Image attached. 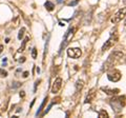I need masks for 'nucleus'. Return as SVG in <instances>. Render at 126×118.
Masks as SVG:
<instances>
[{
  "label": "nucleus",
  "mask_w": 126,
  "mask_h": 118,
  "mask_svg": "<svg viewBox=\"0 0 126 118\" xmlns=\"http://www.w3.org/2000/svg\"><path fill=\"white\" fill-rule=\"evenodd\" d=\"M122 60H124V54L122 52H119V51H116V52L111 53L108 56L107 60L103 64V68H102V71H107L108 69L112 68L113 65L118 62H121Z\"/></svg>",
  "instance_id": "f257e3e1"
},
{
  "label": "nucleus",
  "mask_w": 126,
  "mask_h": 118,
  "mask_svg": "<svg viewBox=\"0 0 126 118\" xmlns=\"http://www.w3.org/2000/svg\"><path fill=\"white\" fill-rule=\"evenodd\" d=\"M109 103L115 113H120L122 111V108L125 107V96L123 95L120 97H113L110 99Z\"/></svg>",
  "instance_id": "f03ea898"
},
{
  "label": "nucleus",
  "mask_w": 126,
  "mask_h": 118,
  "mask_svg": "<svg viewBox=\"0 0 126 118\" xmlns=\"http://www.w3.org/2000/svg\"><path fill=\"white\" fill-rule=\"evenodd\" d=\"M122 77V74L119 70L117 69H112L111 71H109L108 74H107V78L109 81L111 82H118Z\"/></svg>",
  "instance_id": "7ed1b4c3"
},
{
  "label": "nucleus",
  "mask_w": 126,
  "mask_h": 118,
  "mask_svg": "<svg viewBox=\"0 0 126 118\" xmlns=\"http://www.w3.org/2000/svg\"><path fill=\"white\" fill-rule=\"evenodd\" d=\"M74 32H75V27H72V26H70L69 29L67 30V32L65 33L64 37H63V42H62V44H61V48H60V51H59V53H61L62 49L64 48V46L69 42L70 39L73 38V36H74Z\"/></svg>",
  "instance_id": "20e7f679"
},
{
  "label": "nucleus",
  "mask_w": 126,
  "mask_h": 118,
  "mask_svg": "<svg viewBox=\"0 0 126 118\" xmlns=\"http://www.w3.org/2000/svg\"><path fill=\"white\" fill-rule=\"evenodd\" d=\"M125 13H126V9H125V7L119 10L115 14V16L111 18V22L113 23V24H116V23H119L120 21H122V19H124V17H125Z\"/></svg>",
  "instance_id": "39448f33"
},
{
  "label": "nucleus",
  "mask_w": 126,
  "mask_h": 118,
  "mask_svg": "<svg viewBox=\"0 0 126 118\" xmlns=\"http://www.w3.org/2000/svg\"><path fill=\"white\" fill-rule=\"evenodd\" d=\"M81 50L79 48H69L67 50V55L69 58H73V59H78L79 57L81 56Z\"/></svg>",
  "instance_id": "423d86ee"
},
{
  "label": "nucleus",
  "mask_w": 126,
  "mask_h": 118,
  "mask_svg": "<svg viewBox=\"0 0 126 118\" xmlns=\"http://www.w3.org/2000/svg\"><path fill=\"white\" fill-rule=\"evenodd\" d=\"M117 36L113 37V35H110V38L108 39L107 41H105V43L103 44V46H102V52H105V51H107L109 50L111 46L115 44V42L117 41Z\"/></svg>",
  "instance_id": "0eeeda50"
},
{
  "label": "nucleus",
  "mask_w": 126,
  "mask_h": 118,
  "mask_svg": "<svg viewBox=\"0 0 126 118\" xmlns=\"http://www.w3.org/2000/svg\"><path fill=\"white\" fill-rule=\"evenodd\" d=\"M61 86H62V78L58 77L57 79L54 81V83L52 85V91L50 92H52L53 94H57L59 91H60Z\"/></svg>",
  "instance_id": "6e6552de"
},
{
  "label": "nucleus",
  "mask_w": 126,
  "mask_h": 118,
  "mask_svg": "<svg viewBox=\"0 0 126 118\" xmlns=\"http://www.w3.org/2000/svg\"><path fill=\"white\" fill-rule=\"evenodd\" d=\"M96 97V89H92L90 91L88 92L87 96L85 97V100H84V103H90Z\"/></svg>",
  "instance_id": "1a4fd4ad"
},
{
  "label": "nucleus",
  "mask_w": 126,
  "mask_h": 118,
  "mask_svg": "<svg viewBox=\"0 0 126 118\" xmlns=\"http://www.w3.org/2000/svg\"><path fill=\"white\" fill-rule=\"evenodd\" d=\"M101 90H102V91H103L104 93L107 94V95H110V96H115V95H117V94H119V92H120L119 89H109L108 86L102 88Z\"/></svg>",
  "instance_id": "9d476101"
},
{
  "label": "nucleus",
  "mask_w": 126,
  "mask_h": 118,
  "mask_svg": "<svg viewBox=\"0 0 126 118\" xmlns=\"http://www.w3.org/2000/svg\"><path fill=\"white\" fill-rule=\"evenodd\" d=\"M30 40V37L29 36H26L25 38H24V40L22 41V44H21V46L19 48V50H18V53H21V52H23V51L25 50V45H26V42Z\"/></svg>",
  "instance_id": "9b49d317"
},
{
  "label": "nucleus",
  "mask_w": 126,
  "mask_h": 118,
  "mask_svg": "<svg viewBox=\"0 0 126 118\" xmlns=\"http://www.w3.org/2000/svg\"><path fill=\"white\" fill-rule=\"evenodd\" d=\"M44 6H45V9L48 11V12H52L55 9V4H54L53 2H50V1H46L44 3Z\"/></svg>",
  "instance_id": "f8f14e48"
},
{
  "label": "nucleus",
  "mask_w": 126,
  "mask_h": 118,
  "mask_svg": "<svg viewBox=\"0 0 126 118\" xmlns=\"http://www.w3.org/2000/svg\"><path fill=\"white\" fill-rule=\"evenodd\" d=\"M83 86H84V82L82 81V80H77L76 82V92H80L82 89H83Z\"/></svg>",
  "instance_id": "ddd939ff"
},
{
  "label": "nucleus",
  "mask_w": 126,
  "mask_h": 118,
  "mask_svg": "<svg viewBox=\"0 0 126 118\" xmlns=\"http://www.w3.org/2000/svg\"><path fill=\"white\" fill-rule=\"evenodd\" d=\"M46 102H47V97H45L44 99H43L42 103H41V105H40V108L38 109V111H37V113H36V116H39V115H40V114H41V112H42L43 108H44V105L46 104Z\"/></svg>",
  "instance_id": "4468645a"
},
{
  "label": "nucleus",
  "mask_w": 126,
  "mask_h": 118,
  "mask_svg": "<svg viewBox=\"0 0 126 118\" xmlns=\"http://www.w3.org/2000/svg\"><path fill=\"white\" fill-rule=\"evenodd\" d=\"M99 117L100 118H108V114L105 110H101V111L99 112Z\"/></svg>",
  "instance_id": "2eb2a0df"
},
{
  "label": "nucleus",
  "mask_w": 126,
  "mask_h": 118,
  "mask_svg": "<svg viewBox=\"0 0 126 118\" xmlns=\"http://www.w3.org/2000/svg\"><path fill=\"white\" fill-rule=\"evenodd\" d=\"M24 33H25V27H21V30L19 31V34H18V39L19 40H21L24 36Z\"/></svg>",
  "instance_id": "dca6fc26"
},
{
  "label": "nucleus",
  "mask_w": 126,
  "mask_h": 118,
  "mask_svg": "<svg viewBox=\"0 0 126 118\" xmlns=\"http://www.w3.org/2000/svg\"><path fill=\"white\" fill-rule=\"evenodd\" d=\"M56 102H57V101H56ZM56 102H55V101H53V102H52V103H50V104L48 105V107H47V109L45 110V111H44V112H43V114H42V115H43V116H44V115H45V114H47V113H48V112H49V110H50V108H52V107H53V105H54L55 103H56Z\"/></svg>",
  "instance_id": "f3484780"
},
{
  "label": "nucleus",
  "mask_w": 126,
  "mask_h": 118,
  "mask_svg": "<svg viewBox=\"0 0 126 118\" xmlns=\"http://www.w3.org/2000/svg\"><path fill=\"white\" fill-rule=\"evenodd\" d=\"M32 57H33L34 59L37 58V49L34 48L33 50H32Z\"/></svg>",
  "instance_id": "a211bd4d"
},
{
  "label": "nucleus",
  "mask_w": 126,
  "mask_h": 118,
  "mask_svg": "<svg viewBox=\"0 0 126 118\" xmlns=\"http://www.w3.org/2000/svg\"><path fill=\"white\" fill-rule=\"evenodd\" d=\"M0 76L1 77H6L7 76V72L5 70H3V69H0Z\"/></svg>",
  "instance_id": "6ab92c4d"
},
{
  "label": "nucleus",
  "mask_w": 126,
  "mask_h": 118,
  "mask_svg": "<svg viewBox=\"0 0 126 118\" xmlns=\"http://www.w3.org/2000/svg\"><path fill=\"white\" fill-rule=\"evenodd\" d=\"M40 79H39V80H37L36 82H35V85H34V93H36V91H37V86L39 85V83H40Z\"/></svg>",
  "instance_id": "aec40b11"
},
{
  "label": "nucleus",
  "mask_w": 126,
  "mask_h": 118,
  "mask_svg": "<svg viewBox=\"0 0 126 118\" xmlns=\"http://www.w3.org/2000/svg\"><path fill=\"white\" fill-rule=\"evenodd\" d=\"M78 2H79V0H75V1H73V2L69 3V5H70V6H74V5L78 4Z\"/></svg>",
  "instance_id": "412c9836"
},
{
  "label": "nucleus",
  "mask_w": 126,
  "mask_h": 118,
  "mask_svg": "<svg viewBox=\"0 0 126 118\" xmlns=\"http://www.w3.org/2000/svg\"><path fill=\"white\" fill-rule=\"evenodd\" d=\"M14 83H15V84H13V88H14V89H17L18 86L21 85V83H19V82H14Z\"/></svg>",
  "instance_id": "4be33fe9"
},
{
  "label": "nucleus",
  "mask_w": 126,
  "mask_h": 118,
  "mask_svg": "<svg viewBox=\"0 0 126 118\" xmlns=\"http://www.w3.org/2000/svg\"><path fill=\"white\" fill-rule=\"evenodd\" d=\"M25 57H21L20 59H19V62H20V63H23V62H25Z\"/></svg>",
  "instance_id": "5701e85b"
},
{
  "label": "nucleus",
  "mask_w": 126,
  "mask_h": 118,
  "mask_svg": "<svg viewBox=\"0 0 126 118\" xmlns=\"http://www.w3.org/2000/svg\"><path fill=\"white\" fill-rule=\"evenodd\" d=\"M24 96H25V93H24V91H21V92H20V97H22V98H23Z\"/></svg>",
  "instance_id": "b1692460"
},
{
  "label": "nucleus",
  "mask_w": 126,
  "mask_h": 118,
  "mask_svg": "<svg viewBox=\"0 0 126 118\" xmlns=\"http://www.w3.org/2000/svg\"><path fill=\"white\" fill-rule=\"evenodd\" d=\"M29 74H30L29 72H24V73H23V77H24V78H26L27 76H29Z\"/></svg>",
  "instance_id": "393cba45"
},
{
  "label": "nucleus",
  "mask_w": 126,
  "mask_h": 118,
  "mask_svg": "<svg viewBox=\"0 0 126 118\" xmlns=\"http://www.w3.org/2000/svg\"><path fill=\"white\" fill-rule=\"evenodd\" d=\"M3 52V45L2 44H0V54H1Z\"/></svg>",
  "instance_id": "a878e982"
},
{
  "label": "nucleus",
  "mask_w": 126,
  "mask_h": 118,
  "mask_svg": "<svg viewBox=\"0 0 126 118\" xmlns=\"http://www.w3.org/2000/svg\"><path fill=\"white\" fill-rule=\"evenodd\" d=\"M35 100H36V99H34L33 101H32V103H31V108H32V107H33V105H34V103H35Z\"/></svg>",
  "instance_id": "bb28decb"
},
{
  "label": "nucleus",
  "mask_w": 126,
  "mask_h": 118,
  "mask_svg": "<svg viewBox=\"0 0 126 118\" xmlns=\"http://www.w3.org/2000/svg\"><path fill=\"white\" fill-rule=\"evenodd\" d=\"M5 42H6V43H9V42H10V39H9V38H6V39H5Z\"/></svg>",
  "instance_id": "cd10ccee"
},
{
  "label": "nucleus",
  "mask_w": 126,
  "mask_h": 118,
  "mask_svg": "<svg viewBox=\"0 0 126 118\" xmlns=\"http://www.w3.org/2000/svg\"><path fill=\"white\" fill-rule=\"evenodd\" d=\"M62 1H63V0H57V2H58V3H61Z\"/></svg>",
  "instance_id": "c85d7f7f"
}]
</instances>
